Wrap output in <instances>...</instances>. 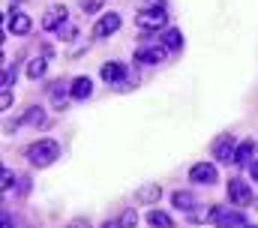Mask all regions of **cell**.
Returning <instances> with one entry per match:
<instances>
[{"mask_svg":"<svg viewBox=\"0 0 258 228\" xmlns=\"http://www.w3.org/2000/svg\"><path fill=\"white\" fill-rule=\"evenodd\" d=\"M234 153H237V147H234V138H231V135L216 138V144H213V156H216L219 162H234Z\"/></svg>","mask_w":258,"mask_h":228,"instance_id":"5","label":"cell"},{"mask_svg":"<svg viewBox=\"0 0 258 228\" xmlns=\"http://www.w3.org/2000/svg\"><path fill=\"white\" fill-rule=\"evenodd\" d=\"M147 222H150L153 228H174L171 216H168V213H162V210H156V207H153V210L147 213Z\"/></svg>","mask_w":258,"mask_h":228,"instance_id":"16","label":"cell"},{"mask_svg":"<svg viewBox=\"0 0 258 228\" xmlns=\"http://www.w3.org/2000/svg\"><path fill=\"white\" fill-rule=\"evenodd\" d=\"M147 3H150V6H156V9H162V6H165V0H147Z\"/></svg>","mask_w":258,"mask_h":228,"instance_id":"27","label":"cell"},{"mask_svg":"<svg viewBox=\"0 0 258 228\" xmlns=\"http://www.w3.org/2000/svg\"><path fill=\"white\" fill-rule=\"evenodd\" d=\"M102 228H120V219L117 222H102Z\"/></svg>","mask_w":258,"mask_h":228,"instance_id":"29","label":"cell"},{"mask_svg":"<svg viewBox=\"0 0 258 228\" xmlns=\"http://www.w3.org/2000/svg\"><path fill=\"white\" fill-rule=\"evenodd\" d=\"M168 54V48L162 45V42H156V45H150V48H138L135 51V63H162Z\"/></svg>","mask_w":258,"mask_h":228,"instance_id":"6","label":"cell"},{"mask_svg":"<svg viewBox=\"0 0 258 228\" xmlns=\"http://www.w3.org/2000/svg\"><path fill=\"white\" fill-rule=\"evenodd\" d=\"M12 81H15V69H9V66H6V69H3V87H9Z\"/></svg>","mask_w":258,"mask_h":228,"instance_id":"26","label":"cell"},{"mask_svg":"<svg viewBox=\"0 0 258 228\" xmlns=\"http://www.w3.org/2000/svg\"><path fill=\"white\" fill-rule=\"evenodd\" d=\"M216 228H243V216L237 210H222L216 219Z\"/></svg>","mask_w":258,"mask_h":228,"instance_id":"12","label":"cell"},{"mask_svg":"<svg viewBox=\"0 0 258 228\" xmlns=\"http://www.w3.org/2000/svg\"><path fill=\"white\" fill-rule=\"evenodd\" d=\"M63 24H66V6L63 3L48 6V12H45V18H42V27H45V30H60Z\"/></svg>","mask_w":258,"mask_h":228,"instance_id":"7","label":"cell"},{"mask_svg":"<svg viewBox=\"0 0 258 228\" xmlns=\"http://www.w3.org/2000/svg\"><path fill=\"white\" fill-rule=\"evenodd\" d=\"M159 195H162V189H159L156 183H147V186H141V189L135 192V201H138V204H147V207H153V204L159 201Z\"/></svg>","mask_w":258,"mask_h":228,"instance_id":"11","label":"cell"},{"mask_svg":"<svg viewBox=\"0 0 258 228\" xmlns=\"http://www.w3.org/2000/svg\"><path fill=\"white\" fill-rule=\"evenodd\" d=\"M135 24H138L141 30H147V33H150V30H162V27L168 24V15H165V9H156V6H153V9H144V12L135 18Z\"/></svg>","mask_w":258,"mask_h":228,"instance_id":"2","label":"cell"},{"mask_svg":"<svg viewBox=\"0 0 258 228\" xmlns=\"http://www.w3.org/2000/svg\"><path fill=\"white\" fill-rule=\"evenodd\" d=\"M45 57H33L30 63H27V78H42L45 75Z\"/></svg>","mask_w":258,"mask_h":228,"instance_id":"18","label":"cell"},{"mask_svg":"<svg viewBox=\"0 0 258 228\" xmlns=\"http://www.w3.org/2000/svg\"><path fill=\"white\" fill-rule=\"evenodd\" d=\"M228 198H231L237 207H246V204L252 201V189H249V183H243L240 177L228 180Z\"/></svg>","mask_w":258,"mask_h":228,"instance_id":"3","label":"cell"},{"mask_svg":"<svg viewBox=\"0 0 258 228\" xmlns=\"http://www.w3.org/2000/svg\"><path fill=\"white\" fill-rule=\"evenodd\" d=\"M66 228H90V219L87 216H78V219H72Z\"/></svg>","mask_w":258,"mask_h":228,"instance_id":"25","label":"cell"},{"mask_svg":"<svg viewBox=\"0 0 258 228\" xmlns=\"http://www.w3.org/2000/svg\"><path fill=\"white\" fill-rule=\"evenodd\" d=\"M9 105H12V90H9V87H3V93H0V108L6 111Z\"/></svg>","mask_w":258,"mask_h":228,"instance_id":"23","label":"cell"},{"mask_svg":"<svg viewBox=\"0 0 258 228\" xmlns=\"http://www.w3.org/2000/svg\"><path fill=\"white\" fill-rule=\"evenodd\" d=\"M249 168H252V180H258V159L252 162V165H249Z\"/></svg>","mask_w":258,"mask_h":228,"instance_id":"28","label":"cell"},{"mask_svg":"<svg viewBox=\"0 0 258 228\" xmlns=\"http://www.w3.org/2000/svg\"><path fill=\"white\" fill-rule=\"evenodd\" d=\"M99 75H102L108 84H123V78H126V66H123V63H105Z\"/></svg>","mask_w":258,"mask_h":228,"instance_id":"10","label":"cell"},{"mask_svg":"<svg viewBox=\"0 0 258 228\" xmlns=\"http://www.w3.org/2000/svg\"><path fill=\"white\" fill-rule=\"evenodd\" d=\"M6 27H9L15 36H24V33L30 30V15H24L21 9H15V12H12V18L6 21Z\"/></svg>","mask_w":258,"mask_h":228,"instance_id":"9","label":"cell"},{"mask_svg":"<svg viewBox=\"0 0 258 228\" xmlns=\"http://www.w3.org/2000/svg\"><path fill=\"white\" fill-rule=\"evenodd\" d=\"M51 99H54V105H57V108H63V102H66V90L60 87V81H57V84H51Z\"/></svg>","mask_w":258,"mask_h":228,"instance_id":"22","label":"cell"},{"mask_svg":"<svg viewBox=\"0 0 258 228\" xmlns=\"http://www.w3.org/2000/svg\"><path fill=\"white\" fill-rule=\"evenodd\" d=\"M69 93H72V99H87V96L93 93V84H90V78H75Z\"/></svg>","mask_w":258,"mask_h":228,"instance_id":"13","label":"cell"},{"mask_svg":"<svg viewBox=\"0 0 258 228\" xmlns=\"http://www.w3.org/2000/svg\"><path fill=\"white\" fill-rule=\"evenodd\" d=\"M252 153H255V144H252V141H243V144H237L234 162H237V165H252Z\"/></svg>","mask_w":258,"mask_h":228,"instance_id":"14","label":"cell"},{"mask_svg":"<svg viewBox=\"0 0 258 228\" xmlns=\"http://www.w3.org/2000/svg\"><path fill=\"white\" fill-rule=\"evenodd\" d=\"M189 180L192 183H216V168L210 165V162H198V165H192V171H189Z\"/></svg>","mask_w":258,"mask_h":228,"instance_id":"8","label":"cell"},{"mask_svg":"<svg viewBox=\"0 0 258 228\" xmlns=\"http://www.w3.org/2000/svg\"><path fill=\"white\" fill-rule=\"evenodd\" d=\"M24 123H30V126H45L48 120H45V114H42V108H30V111L24 114Z\"/></svg>","mask_w":258,"mask_h":228,"instance_id":"19","label":"cell"},{"mask_svg":"<svg viewBox=\"0 0 258 228\" xmlns=\"http://www.w3.org/2000/svg\"><path fill=\"white\" fill-rule=\"evenodd\" d=\"M243 228H255V225H243Z\"/></svg>","mask_w":258,"mask_h":228,"instance_id":"30","label":"cell"},{"mask_svg":"<svg viewBox=\"0 0 258 228\" xmlns=\"http://www.w3.org/2000/svg\"><path fill=\"white\" fill-rule=\"evenodd\" d=\"M171 204H174V207H180V210H192V207H195V195H192V192H180V189H177V192L171 195Z\"/></svg>","mask_w":258,"mask_h":228,"instance_id":"17","label":"cell"},{"mask_svg":"<svg viewBox=\"0 0 258 228\" xmlns=\"http://www.w3.org/2000/svg\"><path fill=\"white\" fill-rule=\"evenodd\" d=\"M12 180H15V177H12V171L3 168V183H0V189H3V192H9V189H12Z\"/></svg>","mask_w":258,"mask_h":228,"instance_id":"24","label":"cell"},{"mask_svg":"<svg viewBox=\"0 0 258 228\" xmlns=\"http://www.w3.org/2000/svg\"><path fill=\"white\" fill-rule=\"evenodd\" d=\"M255 204H258V201H255Z\"/></svg>","mask_w":258,"mask_h":228,"instance_id":"31","label":"cell"},{"mask_svg":"<svg viewBox=\"0 0 258 228\" xmlns=\"http://www.w3.org/2000/svg\"><path fill=\"white\" fill-rule=\"evenodd\" d=\"M162 45H165V48H171V51H177V48H183V33H180L177 27H171V30H165V36H162Z\"/></svg>","mask_w":258,"mask_h":228,"instance_id":"15","label":"cell"},{"mask_svg":"<svg viewBox=\"0 0 258 228\" xmlns=\"http://www.w3.org/2000/svg\"><path fill=\"white\" fill-rule=\"evenodd\" d=\"M57 156H60V144H57L54 138H42V141H36V144L27 147V159H30L36 168H48Z\"/></svg>","mask_w":258,"mask_h":228,"instance_id":"1","label":"cell"},{"mask_svg":"<svg viewBox=\"0 0 258 228\" xmlns=\"http://www.w3.org/2000/svg\"><path fill=\"white\" fill-rule=\"evenodd\" d=\"M78 3H81V12H84V15H93V12H99V9H102V3H105V0H78Z\"/></svg>","mask_w":258,"mask_h":228,"instance_id":"21","label":"cell"},{"mask_svg":"<svg viewBox=\"0 0 258 228\" xmlns=\"http://www.w3.org/2000/svg\"><path fill=\"white\" fill-rule=\"evenodd\" d=\"M117 27H120V15H117V12H108V15H102V18L93 24V36H96V39H105V36H111Z\"/></svg>","mask_w":258,"mask_h":228,"instance_id":"4","label":"cell"},{"mask_svg":"<svg viewBox=\"0 0 258 228\" xmlns=\"http://www.w3.org/2000/svg\"><path fill=\"white\" fill-rule=\"evenodd\" d=\"M135 225H138V213H135V207H126L123 216H120V228H135Z\"/></svg>","mask_w":258,"mask_h":228,"instance_id":"20","label":"cell"}]
</instances>
